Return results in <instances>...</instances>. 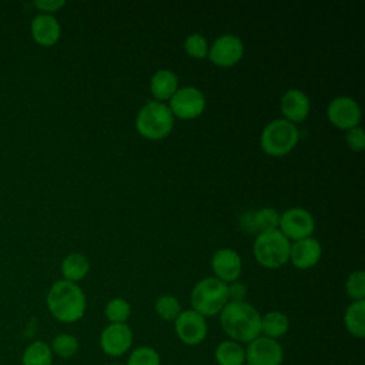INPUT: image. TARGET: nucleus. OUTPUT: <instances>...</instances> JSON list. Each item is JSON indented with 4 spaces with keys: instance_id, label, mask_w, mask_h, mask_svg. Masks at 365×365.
Returning <instances> with one entry per match:
<instances>
[{
    "instance_id": "4",
    "label": "nucleus",
    "mask_w": 365,
    "mask_h": 365,
    "mask_svg": "<svg viewBox=\"0 0 365 365\" xmlns=\"http://www.w3.org/2000/svg\"><path fill=\"white\" fill-rule=\"evenodd\" d=\"M191 309L207 317H214L222 311L228 302V285L215 277H207L198 281L190 295Z\"/></svg>"
},
{
    "instance_id": "30",
    "label": "nucleus",
    "mask_w": 365,
    "mask_h": 365,
    "mask_svg": "<svg viewBox=\"0 0 365 365\" xmlns=\"http://www.w3.org/2000/svg\"><path fill=\"white\" fill-rule=\"evenodd\" d=\"M127 365H161L158 352L151 346L135 348L127 361Z\"/></svg>"
},
{
    "instance_id": "9",
    "label": "nucleus",
    "mask_w": 365,
    "mask_h": 365,
    "mask_svg": "<svg viewBox=\"0 0 365 365\" xmlns=\"http://www.w3.org/2000/svg\"><path fill=\"white\" fill-rule=\"evenodd\" d=\"M327 118L339 130H349L358 127L362 118V111L356 100L348 96H339L327 106Z\"/></svg>"
},
{
    "instance_id": "27",
    "label": "nucleus",
    "mask_w": 365,
    "mask_h": 365,
    "mask_svg": "<svg viewBox=\"0 0 365 365\" xmlns=\"http://www.w3.org/2000/svg\"><path fill=\"white\" fill-rule=\"evenodd\" d=\"M50 348L60 358H71L78 351V339L71 334H58L53 338Z\"/></svg>"
},
{
    "instance_id": "23",
    "label": "nucleus",
    "mask_w": 365,
    "mask_h": 365,
    "mask_svg": "<svg viewBox=\"0 0 365 365\" xmlns=\"http://www.w3.org/2000/svg\"><path fill=\"white\" fill-rule=\"evenodd\" d=\"M218 365H242L245 364V349L235 341H222L214 352Z\"/></svg>"
},
{
    "instance_id": "19",
    "label": "nucleus",
    "mask_w": 365,
    "mask_h": 365,
    "mask_svg": "<svg viewBox=\"0 0 365 365\" xmlns=\"http://www.w3.org/2000/svg\"><path fill=\"white\" fill-rule=\"evenodd\" d=\"M178 90V77L168 68L157 70L150 78V91L155 101H165Z\"/></svg>"
},
{
    "instance_id": "20",
    "label": "nucleus",
    "mask_w": 365,
    "mask_h": 365,
    "mask_svg": "<svg viewBox=\"0 0 365 365\" xmlns=\"http://www.w3.org/2000/svg\"><path fill=\"white\" fill-rule=\"evenodd\" d=\"M344 322L346 331L355 336L362 339L365 336V299L364 301H352L344 314Z\"/></svg>"
},
{
    "instance_id": "32",
    "label": "nucleus",
    "mask_w": 365,
    "mask_h": 365,
    "mask_svg": "<svg viewBox=\"0 0 365 365\" xmlns=\"http://www.w3.org/2000/svg\"><path fill=\"white\" fill-rule=\"evenodd\" d=\"M227 285H228V301L238 302V301L245 299V295H247V285L245 284L234 281V282H230Z\"/></svg>"
},
{
    "instance_id": "33",
    "label": "nucleus",
    "mask_w": 365,
    "mask_h": 365,
    "mask_svg": "<svg viewBox=\"0 0 365 365\" xmlns=\"http://www.w3.org/2000/svg\"><path fill=\"white\" fill-rule=\"evenodd\" d=\"M64 4H66L64 0H37V1H34V6L37 9H40L41 11H46V14L60 10Z\"/></svg>"
},
{
    "instance_id": "15",
    "label": "nucleus",
    "mask_w": 365,
    "mask_h": 365,
    "mask_svg": "<svg viewBox=\"0 0 365 365\" xmlns=\"http://www.w3.org/2000/svg\"><path fill=\"white\" fill-rule=\"evenodd\" d=\"M279 108L281 114L284 115V120L297 124L304 121L311 110V103L308 96L298 90V88H289L287 90L279 100Z\"/></svg>"
},
{
    "instance_id": "24",
    "label": "nucleus",
    "mask_w": 365,
    "mask_h": 365,
    "mask_svg": "<svg viewBox=\"0 0 365 365\" xmlns=\"http://www.w3.org/2000/svg\"><path fill=\"white\" fill-rule=\"evenodd\" d=\"M21 364L23 365H51L53 352L50 345L43 341L31 342L23 352Z\"/></svg>"
},
{
    "instance_id": "28",
    "label": "nucleus",
    "mask_w": 365,
    "mask_h": 365,
    "mask_svg": "<svg viewBox=\"0 0 365 365\" xmlns=\"http://www.w3.org/2000/svg\"><path fill=\"white\" fill-rule=\"evenodd\" d=\"M208 41L200 33H191L184 40V50L185 53L197 60H202L208 56Z\"/></svg>"
},
{
    "instance_id": "26",
    "label": "nucleus",
    "mask_w": 365,
    "mask_h": 365,
    "mask_svg": "<svg viewBox=\"0 0 365 365\" xmlns=\"http://www.w3.org/2000/svg\"><path fill=\"white\" fill-rule=\"evenodd\" d=\"M131 314V307L124 298H113L104 307V315L110 324H125Z\"/></svg>"
},
{
    "instance_id": "22",
    "label": "nucleus",
    "mask_w": 365,
    "mask_h": 365,
    "mask_svg": "<svg viewBox=\"0 0 365 365\" xmlns=\"http://www.w3.org/2000/svg\"><path fill=\"white\" fill-rule=\"evenodd\" d=\"M289 329V319L279 311H269L261 317V332L264 336L278 339L284 336Z\"/></svg>"
},
{
    "instance_id": "12",
    "label": "nucleus",
    "mask_w": 365,
    "mask_h": 365,
    "mask_svg": "<svg viewBox=\"0 0 365 365\" xmlns=\"http://www.w3.org/2000/svg\"><path fill=\"white\" fill-rule=\"evenodd\" d=\"M282 361L284 351L277 339L259 335L245 348V362L250 365H281Z\"/></svg>"
},
{
    "instance_id": "1",
    "label": "nucleus",
    "mask_w": 365,
    "mask_h": 365,
    "mask_svg": "<svg viewBox=\"0 0 365 365\" xmlns=\"http://www.w3.org/2000/svg\"><path fill=\"white\" fill-rule=\"evenodd\" d=\"M224 332L235 342H251L261 335V314L245 301H228L220 312Z\"/></svg>"
},
{
    "instance_id": "7",
    "label": "nucleus",
    "mask_w": 365,
    "mask_h": 365,
    "mask_svg": "<svg viewBox=\"0 0 365 365\" xmlns=\"http://www.w3.org/2000/svg\"><path fill=\"white\" fill-rule=\"evenodd\" d=\"M167 104L174 117L181 120H192L200 117L205 110V96L192 86L178 88Z\"/></svg>"
},
{
    "instance_id": "14",
    "label": "nucleus",
    "mask_w": 365,
    "mask_h": 365,
    "mask_svg": "<svg viewBox=\"0 0 365 365\" xmlns=\"http://www.w3.org/2000/svg\"><path fill=\"white\" fill-rule=\"evenodd\" d=\"M211 269L220 281L225 284L234 282L242 271L241 257L232 248H220L211 257Z\"/></svg>"
},
{
    "instance_id": "17",
    "label": "nucleus",
    "mask_w": 365,
    "mask_h": 365,
    "mask_svg": "<svg viewBox=\"0 0 365 365\" xmlns=\"http://www.w3.org/2000/svg\"><path fill=\"white\" fill-rule=\"evenodd\" d=\"M279 224V212L271 207L247 211L240 217V225L250 234H261L269 230H277Z\"/></svg>"
},
{
    "instance_id": "11",
    "label": "nucleus",
    "mask_w": 365,
    "mask_h": 365,
    "mask_svg": "<svg viewBox=\"0 0 365 365\" xmlns=\"http://www.w3.org/2000/svg\"><path fill=\"white\" fill-rule=\"evenodd\" d=\"M174 329L178 339L185 345L201 344L208 332L207 321L194 309H184L174 321Z\"/></svg>"
},
{
    "instance_id": "8",
    "label": "nucleus",
    "mask_w": 365,
    "mask_h": 365,
    "mask_svg": "<svg viewBox=\"0 0 365 365\" xmlns=\"http://www.w3.org/2000/svg\"><path fill=\"white\" fill-rule=\"evenodd\" d=\"M278 230L288 240H304L312 237L315 230V220L308 210L302 207H292L279 214Z\"/></svg>"
},
{
    "instance_id": "29",
    "label": "nucleus",
    "mask_w": 365,
    "mask_h": 365,
    "mask_svg": "<svg viewBox=\"0 0 365 365\" xmlns=\"http://www.w3.org/2000/svg\"><path fill=\"white\" fill-rule=\"evenodd\" d=\"M346 295L352 301H364L365 299V272L364 269L352 271L345 281Z\"/></svg>"
},
{
    "instance_id": "21",
    "label": "nucleus",
    "mask_w": 365,
    "mask_h": 365,
    "mask_svg": "<svg viewBox=\"0 0 365 365\" xmlns=\"http://www.w3.org/2000/svg\"><path fill=\"white\" fill-rule=\"evenodd\" d=\"M88 271H90L88 258L80 252L68 254L61 262L63 277L64 279L71 282H77L83 279L88 274Z\"/></svg>"
},
{
    "instance_id": "13",
    "label": "nucleus",
    "mask_w": 365,
    "mask_h": 365,
    "mask_svg": "<svg viewBox=\"0 0 365 365\" xmlns=\"http://www.w3.org/2000/svg\"><path fill=\"white\" fill-rule=\"evenodd\" d=\"M133 345V331L127 324H110L100 335V348L108 356H121Z\"/></svg>"
},
{
    "instance_id": "5",
    "label": "nucleus",
    "mask_w": 365,
    "mask_h": 365,
    "mask_svg": "<svg viewBox=\"0 0 365 365\" xmlns=\"http://www.w3.org/2000/svg\"><path fill=\"white\" fill-rule=\"evenodd\" d=\"M289 247V240L277 228L258 234L252 245V252L261 267L275 269L288 262Z\"/></svg>"
},
{
    "instance_id": "16",
    "label": "nucleus",
    "mask_w": 365,
    "mask_h": 365,
    "mask_svg": "<svg viewBox=\"0 0 365 365\" xmlns=\"http://www.w3.org/2000/svg\"><path fill=\"white\" fill-rule=\"evenodd\" d=\"M322 255V247L314 237L294 241L289 247V259L298 269H308L318 264Z\"/></svg>"
},
{
    "instance_id": "18",
    "label": "nucleus",
    "mask_w": 365,
    "mask_h": 365,
    "mask_svg": "<svg viewBox=\"0 0 365 365\" xmlns=\"http://www.w3.org/2000/svg\"><path fill=\"white\" fill-rule=\"evenodd\" d=\"M30 29H31V36L34 41L44 47H50L56 44L61 34V27L57 19L53 14H46V13L37 14L31 20Z\"/></svg>"
},
{
    "instance_id": "35",
    "label": "nucleus",
    "mask_w": 365,
    "mask_h": 365,
    "mask_svg": "<svg viewBox=\"0 0 365 365\" xmlns=\"http://www.w3.org/2000/svg\"><path fill=\"white\" fill-rule=\"evenodd\" d=\"M242 365H250V364H247V362H245V364H242Z\"/></svg>"
},
{
    "instance_id": "31",
    "label": "nucleus",
    "mask_w": 365,
    "mask_h": 365,
    "mask_svg": "<svg viewBox=\"0 0 365 365\" xmlns=\"http://www.w3.org/2000/svg\"><path fill=\"white\" fill-rule=\"evenodd\" d=\"M345 141L352 151L361 153L365 148V133L361 125L345 131Z\"/></svg>"
},
{
    "instance_id": "34",
    "label": "nucleus",
    "mask_w": 365,
    "mask_h": 365,
    "mask_svg": "<svg viewBox=\"0 0 365 365\" xmlns=\"http://www.w3.org/2000/svg\"><path fill=\"white\" fill-rule=\"evenodd\" d=\"M108 365H120V364H108Z\"/></svg>"
},
{
    "instance_id": "2",
    "label": "nucleus",
    "mask_w": 365,
    "mask_h": 365,
    "mask_svg": "<svg viewBox=\"0 0 365 365\" xmlns=\"http://www.w3.org/2000/svg\"><path fill=\"white\" fill-rule=\"evenodd\" d=\"M47 308L60 322H76L86 312V295L83 289L71 281H56L47 292Z\"/></svg>"
},
{
    "instance_id": "25",
    "label": "nucleus",
    "mask_w": 365,
    "mask_h": 365,
    "mask_svg": "<svg viewBox=\"0 0 365 365\" xmlns=\"http://www.w3.org/2000/svg\"><path fill=\"white\" fill-rule=\"evenodd\" d=\"M154 309H155V314L164 321H175V318L182 311L180 301L170 294H164L158 297L155 299Z\"/></svg>"
},
{
    "instance_id": "6",
    "label": "nucleus",
    "mask_w": 365,
    "mask_h": 365,
    "mask_svg": "<svg viewBox=\"0 0 365 365\" xmlns=\"http://www.w3.org/2000/svg\"><path fill=\"white\" fill-rule=\"evenodd\" d=\"M299 141V130L284 118L269 121L261 133L259 144L265 154L271 157H282L291 153Z\"/></svg>"
},
{
    "instance_id": "3",
    "label": "nucleus",
    "mask_w": 365,
    "mask_h": 365,
    "mask_svg": "<svg viewBox=\"0 0 365 365\" xmlns=\"http://www.w3.org/2000/svg\"><path fill=\"white\" fill-rule=\"evenodd\" d=\"M174 127V115L170 107L161 101H147L135 117V128L147 140L165 138Z\"/></svg>"
},
{
    "instance_id": "10",
    "label": "nucleus",
    "mask_w": 365,
    "mask_h": 365,
    "mask_svg": "<svg viewBox=\"0 0 365 365\" xmlns=\"http://www.w3.org/2000/svg\"><path fill=\"white\" fill-rule=\"evenodd\" d=\"M244 56V43L235 34H221L208 47V58L218 67H232Z\"/></svg>"
}]
</instances>
